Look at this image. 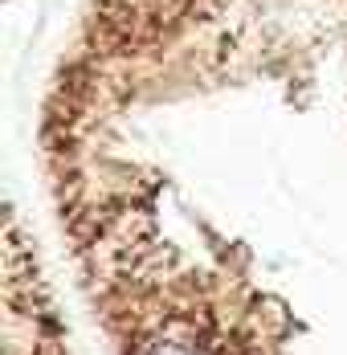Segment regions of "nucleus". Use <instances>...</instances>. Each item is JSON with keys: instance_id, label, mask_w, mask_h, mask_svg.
Returning <instances> with one entry per match:
<instances>
[{"instance_id": "obj_1", "label": "nucleus", "mask_w": 347, "mask_h": 355, "mask_svg": "<svg viewBox=\"0 0 347 355\" xmlns=\"http://www.w3.org/2000/svg\"><path fill=\"white\" fill-rule=\"evenodd\" d=\"M143 355H188L184 347H176V343H155V347H147Z\"/></svg>"}]
</instances>
